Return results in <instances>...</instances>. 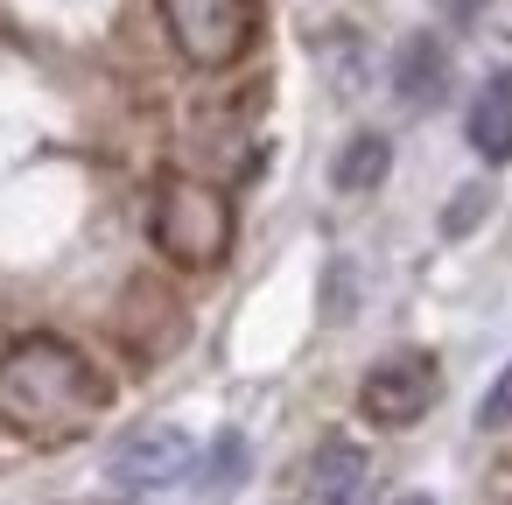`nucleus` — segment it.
I'll return each mask as SVG.
<instances>
[{"mask_svg":"<svg viewBox=\"0 0 512 505\" xmlns=\"http://www.w3.org/2000/svg\"><path fill=\"white\" fill-rule=\"evenodd\" d=\"M442 393V365L435 351H386L365 379H358V414L372 428H414Z\"/></svg>","mask_w":512,"mask_h":505,"instance_id":"4","label":"nucleus"},{"mask_svg":"<svg viewBox=\"0 0 512 505\" xmlns=\"http://www.w3.org/2000/svg\"><path fill=\"white\" fill-rule=\"evenodd\" d=\"M190 463H197V442H190L183 428H169V421H148V428H134V435L113 449V484H127V491H162V484L190 477Z\"/></svg>","mask_w":512,"mask_h":505,"instance_id":"5","label":"nucleus"},{"mask_svg":"<svg viewBox=\"0 0 512 505\" xmlns=\"http://www.w3.org/2000/svg\"><path fill=\"white\" fill-rule=\"evenodd\" d=\"M442 8H449V22H477V8H484V0H442Z\"/></svg>","mask_w":512,"mask_h":505,"instance_id":"13","label":"nucleus"},{"mask_svg":"<svg viewBox=\"0 0 512 505\" xmlns=\"http://www.w3.org/2000/svg\"><path fill=\"white\" fill-rule=\"evenodd\" d=\"M477 428H512V365L491 379V393L477 400Z\"/></svg>","mask_w":512,"mask_h":505,"instance_id":"10","label":"nucleus"},{"mask_svg":"<svg viewBox=\"0 0 512 505\" xmlns=\"http://www.w3.org/2000/svg\"><path fill=\"white\" fill-rule=\"evenodd\" d=\"M358 491H365V449L330 435L309 470V505H358Z\"/></svg>","mask_w":512,"mask_h":505,"instance_id":"8","label":"nucleus"},{"mask_svg":"<svg viewBox=\"0 0 512 505\" xmlns=\"http://www.w3.org/2000/svg\"><path fill=\"white\" fill-rule=\"evenodd\" d=\"M442 85H449V50H442L428 29L407 36L400 57H393V92H400V106H435Z\"/></svg>","mask_w":512,"mask_h":505,"instance_id":"6","label":"nucleus"},{"mask_svg":"<svg viewBox=\"0 0 512 505\" xmlns=\"http://www.w3.org/2000/svg\"><path fill=\"white\" fill-rule=\"evenodd\" d=\"M106 372L71 337H15L0 351V428L22 442H78L106 414Z\"/></svg>","mask_w":512,"mask_h":505,"instance_id":"1","label":"nucleus"},{"mask_svg":"<svg viewBox=\"0 0 512 505\" xmlns=\"http://www.w3.org/2000/svg\"><path fill=\"white\" fill-rule=\"evenodd\" d=\"M407 505H428V498H407Z\"/></svg>","mask_w":512,"mask_h":505,"instance_id":"14","label":"nucleus"},{"mask_svg":"<svg viewBox=\"0 0 512 505\" xmlns=\"http://www.w3.org/2000/svg\"><path fill=\"white\" fill-rule=\"evenodd\" d=\"M477 211H484V190H463V197L449 204V218H442V232H463V225H470Z\"/></svg>","mask_w":512,"mask_h":505,"instance_id":"12","label":"nucleus"},{"mask_svg":"<svg viewBox=\"0 0 512 505\" xmlns=\"http://www.w3.org/2000/svg\"><path fill=\"white\" fill-rule=\"evenodd\" d=\"M470 148L484 155V162H512V71H498V78H484V92L470 99Z\"/></svg>","mask_w":512,"mask_h":505,"instance_id":"7","label":"nucleus"},{"mask_svg":"<svg viewBox=\"0 0 512 505\" xmlns=\"http://www.w3.org/2000/svg\"><path fill=\"white\" fill-rule=\"evenodd\" d=\"M211 456H218V463H211V484H232V477H239V463H246V442H239V435H225Z\"/></svg>","mask_w":512,"mask_h":505,"instance_id":"11","label":"nucleus"},{"mask_svg":"<svg viewBox=\"0 0 512 505\" xmlns=\"http://www.w3.org/2000/svg\"><path fill=\"white\" fill-rule=\"evenodd\" d=\"M148 232H155L162 260L204 274L232 253V204H225V190H211L197 176H162L155 204H148Z\"/></svg>","mask_w":512,"mask_h":505,"instance_id":"2","label":"nucleus"},{"mask_svg":"<svg viewBox=\"0 0 512 505\" xmlns=\"http://www.w3.org/2000/svg\"><path fill=\"white\" fill-rule=\"evenodd\" d=\"M386 169H393V141H386V134H358V141L337 155V169H330V176H337V190H344V197H365V190H379V183H386Z\"/></svg>","mask_w":512,"mask_h":505,"instance_id":"9","label":"nucleus"},{"mask_svg":"<svg viewBox=\"0 0 512 505\" xmlns=\"http://www.w3.org/2000/svg\"><path fill=\"white\" fill-rule=\"evenodd\" d=\"M162 22L197 71H225L260 36V0H162Z\"/></svg>","mask_w":512,"mask_h":505,"instance_id":"3","label":"nucleus"}]
</instances>
